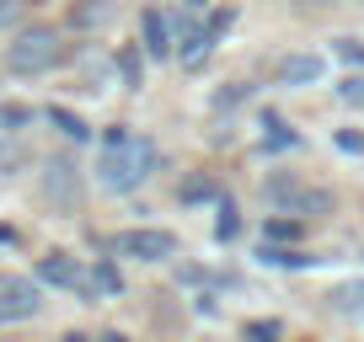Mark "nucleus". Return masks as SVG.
I'll return each mask as SVG.
<instances>
[{
  "instance_id": "1",
  "label": "nucleus",
  "mask_w": 364,
  "mask_h": 342,
  "mask_svg": "<svg viewBox=\"0 0 364 342\" xmlns=\"http://www.w3.org/2000/svg\"><path fill=\"white\" fill-rule=\"evenodd\" d=\"M156 145L150 139H134V134H124V139H113V145L102 150V166H97V182L107 187V193H134L139 182H145L150 171H156Z\"/></svg>"
},
{
  "instance_id": "2",
  "label": "nucleus",
  "mask_w": 364,
  "mask_h": 342,
  "mask_svg": "<svg viewBox=\"0 0 364 342\" xmlns=\"http://www.w3.org/2000/svg\"><path fill=\"white\" fill-rule=\"evenodd\" d=\"M59 59H65V43H59L54 27H27V33H16L11 48H6L11 75H43V70H54Z\"/></svg>"
},
{
  "instance_id": "3",
  "label": "nucleus",
  "mask_w": 364,
  "mask_h": 342,
  "mask_svg": "<svg viewBox=\"0 0 364 342\" xmlns=\"http://www.w3.org/2000/svg\"><path fill=\"white\" fill-rule=\"evenodd\" d=\"M113 251L139 257V263H166V257H177V236L171 230H124L113 241Z\"/></svg>"
},
{
  "instance_id": "4",
  "label": "nucleus",
  "mask_w": 364,
  "mask_h": 342,
  "mask_svg": "<svg viewBox=\"0 0 364 342\" xmlns=\"http://www.w3.org/2000/svg\"><path fill=\"white\" fill-rule=\"evenodd\" d=\"M38 284L33 278H0V321H27L38 316Z\"/></svg>"
},
{
  "instance_id": "5",
  "label": "nucleus",
  "mask_w": 364,
  "mask_h": 342,
  "mask_svg": "<svg viewBox=\"0 0 364 342\" xmlns=\"http://www.w3.org/2000/svg\"><path fill=\"white\" fill-rule=\"evenodd\" d=\"M268 198H273V204H289V214H327V209H332L327 193H311V187L284 182V177H273V182H268Z\"/></svg>"
},
{
  "instance_id": "6",
  "label": "nucleus",
  "mask_w": 364,
  "mask_h": 342,
  "mask_svg": "<svg viewBox=\"0 0 364 342\" xmlns=\"http://www.w3.org/2000/svg\"><path fill=\"white\" fill-rule=\"evenodd\" d=\"M38 278H43V284H59V289H80V294H91V289H86V273L70 263L65 251H48L43 263H38Z\"/></svg>"
},
{
  "instance_id": "7",
  "label": "nucleus",
  "mask_w": 364,
  "mask_h": 342,
  "mask_svg": "<svg viewBox=\"0 0 364 342\" xmlns=\"http://www.w3.org/2000/svg\"><path fill=\"white\" fill-rule=\"evenodd\" d=\"M139 33H145V54H156V59L171 54V22H166L161 11H145V16H139Z\"/></svg>"
},
{
  "instance_id": "8",
  "label": "nucleus",
  "mask_w": 364,
  "mask_h": 342,
  "mask_svg": "<svg viewBox=\"0 0 364 342\" xmlns=\"http://www.w3.org/2000/svg\"><path fill=\"white\" fill-rule=\"evenodd\" d=\"M279 80H284V86H311V80H321V59L316 54H289L284 65H279Z\"/></svg>"
},
{
  "instance_id": "9",
  "label": "nucleus",
  "mask_w": 364,
  "mask_h": 342,
  "mask_svg": "<svg viewBox=\"0 0 364 342\" xmlns=\"http://www.w3.org/2000/svg\"><path fill=\"white\" fill-rule=\"evenodd\" d=\"M86 289H91V294H107V299H113V294H124V278H118L113 263H97V267L86 273Z\"/></svg>"
},
{
  "instance_id": "10",
  "label": "nucleus",
  "mask_w": 364,
  "mask_h": 342,
  "mask_svg": "<svg viewBox=\"0 0 364 342\" xmlns=\"http://www.w3.org/2000/svg\"><path fill=\"white\" fill-rule=\"evenodd\" d=\"M48 123H54V128H59V134H65V139H75V145H80V139L91 134V128L80 123L75 113H65V107H48Z\"/></svg>"
},
{
  "instance_id": "11",
  "label": "nucleus",
  "mask_w": 364,
  "mask_h": 342,
  "mask_svg": "<svg viewBox=\"0 0 364 342\" xmlns=\"http://www.w3.org/2000/svg\"><path fill=\"white\" fill-rule=\"evenodd\" d=\"M257 257H262L268 267H311V257H306V251H284V246H262Z\"/></svg>"
},
{
  "instance_id": "12",
  "label": "nucleus",
  "mask_w": 364,
  "mask_h": 342,
  "mask_svg": "<svg viewBox=\"0 0 364 342\" xmlns=\"http://www.w3.org/2000/svg\"><path fill=\"white\" fill-rule=\"evenodd\" d=\"M327 305L332 310H364V284H338L327 294Z\"/></svg>"
},
{
  "instance_id": "13",
  "label": "nucleus",
  "mask_w": 364,
  "mask_h": 342,
  "mask_svg": "<svg viewBox=\"0 0 364 342\" xmlns=\"http://www.w3.org/2000/svg\"><path fill=\"white\" fill-rule=\"evenodd\" d=\"M209 48H215V38H209V33H193L188 43H182V65H188V70H198V65L209 59Z\"/></svg>"
},
{
  "instance_id": "14",
  "label": "nucleus",
  "mask_w": 364,
  "mask_h": 342,
  "mask_svg": "<svg viewBox=\"0 0 364 342\" xmlns=\"http://www.w3.org/2000/svg\"><path fill=\"white\" fill-rule=\"evenodd\" d=\"M48 193H54L59 204H70V198H75V193H70V166H48Z\"/></svg>"
},
{
  "instance_id": "15",
  "label": "nucleus",
  "mask_w": 364,
  "mask_h": 342,
  "mask_svg": "<svg viewBox=\"0 0 364 342\" xmlns=\"http://www.w3.org/2000/svg\"><path fill=\"white\" fill-rule=\"evenodd\" d=\"M268 145H273V150H284V145H289V150H295V145H300V139H295V134H289V128H284V123H279V118H268Z\"/></svg>"
},
{
  "instance_id": "16",
  "label": "nucleus",
  "mask_w": 364,
  "mask_h": 342,
  "mask_svg": "<svg viewBox=\"0 0 364 342\" xmlns=\"http://www.w3.org/2000/svg\"><path fill=\"white\" fill-rule=\"evenodd\" d=\"M118 70H124L129 86H139V54H134V48H124V54H118Z\"/></svg>"
},
{
  "instance_id": "17",
  "label": "nucleus",
  "mask_w": 364,
  "mask_h": 342,
  "mask_svg": "<svg viewBox=\"0 0 364 342\" xmlns=\"http://www.w3.org/2000/svg\"><path fill=\"white\" fill-rule=\"evenodd\" d=\"M268 236H273V241H295L300 225H295V219H268Z\"/></svg>"
},
{
  "instance_id": "18",
  "label": "nucleus",
  "mask_w": 364,
  "mask_h": 342,
  "mask_svg": "<svg viewBox=\"0 0 364 342\" xmlns=\"http://www.w3.org/2000/svg\"><path fill=\"white\" fill-rule=\"evenodd\" d=\"M338 54L348 59V65H364V43L359 38H338Z\"/></svg>"
},
{
  "instance_id": "19",
  "label": "nucleus",
  "mask_w": 364,
  "mask_h": 342,
  "mask_svg": "<svg viewBox=\"0 0 364 342\" xmlns=\"http://www.w3.org/2000/svg\"><path fill=\"white\" fill-rule=\"evenodd\" d=\"M338 92H343V102H353V107H364V80H359V75H353V80H343Z\"/></svg>"
},
{
  "instance_id": "20",
  "label": "nucleus",
  "mask_w": 364,
  "mask_h": 342,
  "mask_svg": "<svg viewBox=\"0 0 364 342\" xmlns=\"http://www.w3.org/2000/svg\"><path fill=\"white\" fill-rule=\"evenodd\" d=\"M75 22H80V27H97V22H107V6H80V11H75Z\"/></svg>"
},
{
  "instance_id": "21",
  "label": "nucleus",
  "mask_w": 364,
  "mask_h": 342,
  "mask_svg": "<svg viewBox=\"0 0 364 342\" xmlns=\"http://www.w3.org/2000/svg\"><path fill=\"white\" fill-rule=\"evenodd\" d=\"M182 198H188V204H198V198H215V182H188V187H182Z\"/></svg>"
},
{
  "instance_id": "22",
  "label": "nucleus",
  "mask_w": 364,
  "mask_h": 342,
  "mask_svg": "<svg viewBox=\"0 0 364 342\" xmlns=\"http://www.w3.org/2000/svg\"><path fill=\"white\" fill-rule=\"evenodd\" d=\"M247 337H279V321H252Z\"/></svg>"
},
{
  "instance_id": "23",
  "label": "nucleus",
  "mask_w": 364,
  "mask_h": 342,
  "mask_svg": "<svg viewBox=\"0 0 364 342\" xmlns=\"http://www.w3.org/2000/svg\"><path fill=\"white\" fill-rule=\"evenodd\" d=\"M0 123H6V128H16V123H27V107H6V113H0Z\"/></svg>"
},
{
  "instance_id": "24",
  "label": "nucleus",
  "mask_w": 364,
  "mask_h": 342,
  "mask_svg": "<svg viewBox=\"0 0 364 342\" xmlns=\"http://www.w3.org/2000/svg\"><path fill=\"white\" fill-rule=\"evenodd\" d=\"M230 27V11H215V22H209V38H220Z\"/></svg>"
},
{
  "instance_id": "25",
  "label": "nucleus",
  "mask_w": 364,
  "mask_h": 342,
  "mask_svg": "<svg viewBox=\"0 0 364 342\" xmlns=\"http://www.w3.org/2000/svg\"><path fill=\"white\" fill-rule=\"evenodd\" d=\"M11 16H16V0H0V27L11 22Z\"/></svg>"
},
{
  "instance_id": "26",
  "label": "nucleus",
  "mask_w": 364,
  "mask_h": 342,
  "mask_svg": "<svg viewBox=\"0 0 364 342\" xmlns=\"http://www.w3.org/2000/svg\"><path fill=\"white\" fill-rule=\"evenodd\" d=\"M188 6H209V0H188Z\"/></svg>"
}]
</instances>
